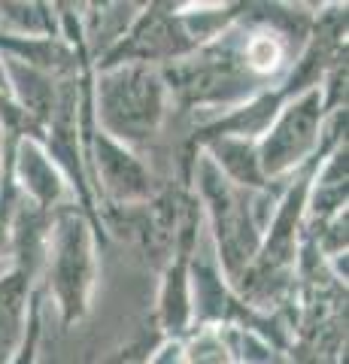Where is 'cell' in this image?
I'll use <instances>...</instances> for the list:
<instances>
[{
	"label": "cell",
	"instance_id": "cell-1",
	"mask_svg": "<svg viewBox=\"0 0 349 364\" xmlns=\"http://www.w3.org/2000/svg\"><path fill=\"white\" fill-rule=\"evenodd\" d=\"M164 119V79L149 64L107 67L97 79V128L119 146H140Z\"/></svg>",
	"mask_w": 349,
	"mask_h": 364
},
{
	"label": "cell",
	"instance_id": "cell-2",
	"mask_svg": "<svg viewBox=\"0 0 349 364\" xmlns=\"http://www.w3.org/2000/svg\"><path fill=\"white\" fill-rule=\"evenodd\" d=\"M195 179L200 198L207 200L213 234L222 270L231 282H240L262 246V219L255 215V203L246 188H237L234 182L222 176V170L213 164V158L204 155L195 164Z\"/></svg>",
	"mask_w": 349,
	"mask_h": 364
},
{
	"label": "cell",
	"instance_id": "cell-3",
	"mask_svg": "<svg viewBox=\"0 0 349 364\" xmlns=\"http://www.w3.org/2000/svg\"><path fill=\"white\" fill-rule=\"evenodd\" d=\"M49 289L61 306L64 325H73L85 313V301L92 291V228L73 210H61L49 231Z\"/></svg>",
	"mask_w": 349,
	"mask_h": 364
},
{
	"label": "cell",
	"instance_id": "cell-4",
	"mask_svg": "<svg viewBox=\"0 0 349 364\" xmlns=\"http://www.w3.org/2000/svg\"><path fill=\"white\" fill-rule=\"evenodd\" d=\"M322 107H325V95L319 85V88H310V91H304V95L291 97L289 104L276 112V119L270 122L262 143L255 146L264 182L289 173L291 167H298L304 158L319 146Z\"/></svg>",
	"mask_w": 349,
	"mask_h": 364
},
{
	"label": "cell",
	"instance_id": "cell-5",
	"mask_svg": "<svg viewBox=\"0 0 349 364\" xmlns=\"http://www.w3.org/2000/svg\"><path fill=\"white\" fill-rule=\"evenodd\" d=\"M92 143H95L97 173L104 179V188L112 198L116 200H146L152 195L149 173H146V167L125 149V146L109 140L100 128L92 131Z\"/></svg>",
	"mask_w": 349,
	"mask_h": 364
},
{
	"label": "cell",
	"instance_id": "cell-6",
	"mask_svg": "<svg viewBox=\"0 0 349 364\" xmlns=\"http://www.w3.org/2000/svg\"><path fill=\"white\" fill-rule=\"evenodd\" d=\"M13 179H16V186L25 188V195L31 198L33 207H40L46 213L52 207H58V200L64 195V182L58 176V167L43 152V146L37 140H25L18 146Z\"/></svg>",
	"mask_w": 349,
	"mask_h": 364
},
{
	"label": "cell",
	"instance_id": "cell-7",
	"mask_svg": "<svg viewBox=\"0 0 349 364\" xmlns=\"http://www.w3.org/2000/svg\"><path fill=\"white\" fill-rule=\"evenodd\" d=\"M213 164L222 170V176L234 182L237 188H264L267 182L262 176V164H258V149L252 140L243 136H219V140L207 143Z\"/></svg>",
	"mask_w": 349,
	"mask_h": 364
},
{
	"label": "cell",
	"instance_id": "cell-8",
	"mask_svg": "<svg viewBox=\"0 0 349 364\" xmlns=\"http://www.w3.org/2000/svg\"><path fill=\"white\" fill-rule=\"evenodd\" d=\"M188 364H228V346L222 343V337H216L213 331L200 334L195 343H191V349L186 352Z\"/></svg>",
	"mask_w": 349,
	"mask_h": 364
},
{
	"label": "cell",
	"instance_id": "cell-9",
	"mask_svg": "<svg viewBox=\"0 0 349 364\" xmlns=\"http://www.w3.org/2000/svg\"><path fill=\"white\" fill-rule=\"evenodd\" d=\"M4 361H6V358H4V355H0V364H4Z\"/></svg>",
	"mask_w": 349,
	"mask_h": 364
}]
</instances>
